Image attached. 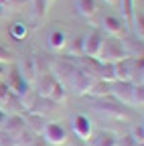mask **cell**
<instances>
[{
  "instance_id": "1",
  "label": "cell",
  "mask_w": 144,
  "mask_h": 146,
  "mask_svg": "<svg viewBox=\"0 0 144 146\" xmlns=\"http://www.w3.org/2000/svg\"><path fill=\"white\" fill-rule=\"evenodd\" d=\"M126 57H128V53H126V49L122 45V39H116V36H108V39H104L100 55H98L100 61L116 63V61H122Z\"/></svg>"
},
{
  "instance_id": "2",
  "label": "cell",
  "mask_w": 144,
  "mask_h": 146,
  "mask_svg": "<svg viewBox=\"0 0 144 146\" xmlns=\"http://www.w3.org/2000/svg\"><path fill=\"white\" fill-rule=\"evenodd\" d=\"M6 75H8V83H6V87L10 89V94L23 98V96H27L29 91H31V83L23 77V73H21L19 65H10V69L6 71Z\"/></svg>"
},
{
  "instance_id": "3",
  "label": "cell",
  "mask_w": 144,
  "mask_h": 146,
  "mask_svg": "<svg viewBox=\"0 0 144 146\" xmlns=\"http://www.w3.org/2000/svg\"><path fill=\"white\" fill-rule=\"evenodd\" d=\"M43 140L53 144V146H63L67 142V130H65V126L59 124V122H47L45 128H43V132H41Z\"/></svg>"
},
{
  "instance_id": "4",
  "label": "cell",
  "mask_w": 144,
  "mask_h": 146,
  "mask_svg": "<svg viewBox=\"0 0 144 146\" xmlns=\"http://www.w3.org/2000/svg\"><path fill=\"white\" fill-rule=\"evenodd\" d=\"M102 29L108 33V36H116V39H122V36L128 35V27H126L124 18L122 16H114V14L104 16Z\"/></svg>"
},
{
  "instance_id": "5",
  "label": "cell",
  "mask_w": 144,
  "mask_h": 146,
  "mask_svg": "<svg viewBox=\"0 0 144 146\" xmlns=\"http://www.w3.org/2000/svg\"><path fill=\"white\" fill-rule=\"evenodd\" d=\"M98 112L106 114V116H110V118H116V120H124V118H128V110H126V106H122L120 102H110L108 98H100L98 106H96Z\"/></svg>"
},
{
  "instance_id": "6",
  "label": "cell",
  "mask_w": 144,
  "mask_h": 146,
  "mask_svg": "<svg viewBox=\"0 0 144 146\" xmlns=\"http://www.w3.org/2000/svg\"><path fill=\"white\" fill-rule=\"evenodd\" d=\"M104 39L106 36L100 29H94L89 35H85L83 36V57H98Z\"/></svg>"
},
{
  "instance_id": "7",
  "label": "cell",
  "mask_w": 144,
  "mask_h": 146,
  "mask_svg": "<svg viewBox=\"0 0 144 146\" xmlns=\"http://www.w3.org/2000/svg\"><path fill=\"white\" fill-rule=\"evenodd\" d=\"M71 128H73V132L77 138H81L83 142L92 140V132H94V126L89 122V118L85 114H75L73 120H71Z\"/></svg>"
},
{
  "instance_id": "8",
  "label": "cell",
  "mask_w": 144,
  "mask_h": 146,
  "mask_svg": "<svg viewBox=\"0 0 144 146\" xmlns=\"http://www.w3.org/2000/svg\"><path fill=\"white\" fill-rule=\"evenodd\" d=\"M112 87V98L116 102H120L122 106H130V100H132V87L134 83L132 81H112L110 83Z\"/></svg>"
},
{
  "instance_id": "9",
  "label": "cell",
  "mask_w": 144,
  "mask_h": 146,
  "mask_svg": "<svg viewBox=\"0 0 144 146\" xmlns=\"http://www.w3.org/2000/svg\"><path fill=\"white\" fill-rule=\"evenodd\" d=\"M67 79H69V83H71V89H73L75 94H79V96H85V91H87L89 83L94 81L85 71H81V69H77V67L73 69V73H71Z\"/></svg>"
},
{
  "instance_id": "10",
  "label": "cell",
  "mask_w": 144,
  "mask_h": 146,
  "mask_svg": "<svg viewBox=\"0 0 144 146\" xmlns=\"http://www.w3.org/2000/svg\"><path fill=\"white\" fill-rule=\"evenodd\" d=\"M81 59V71H85L92 79H102V67L104 63L98 57H79Z\"/></svg>"
},
{
  "instance_id": "11",
  "label": "cell",
  "mask_w": 144,
  "mask_h": 146,
  "mask_svg": "<svg viewBox=\"0 0 144 146\" xmlns=\"http://www.w3.org/2000/svg\"><path fill=\"white\" fill-rule=\"evenodd\" d=\"M23 120H25V128H27V130H31L33 134H37V136H41L43 128H45V124H47L45 116L33 114V112H27V114H23Z\"/></svg>"
},
{
  "instance_id": "12",
  "label": "cell",
  "mask_w": 144,
  "mask_h": 146,
  "mask_svg": "<svg viewBox=\"0 0 144 146\" xmlns=\"http://www.w3.org/2000/svg\"><path fill=\"white\" fill-rule=\"evenodd\" d=\"M85 96H92V98H98V100L100 98H110L112 96V87H110V83L104 81V79H94L92 83H89Z\"/></svg>"
},
{
  "instance_id": "13",
  "label": "cell",
  "mask_w": 144,
  "mask_h": 146,
  "mask_svg": "<svg viewBox=\"0 0 144 146\" xmlns=\"http://www.w3.org/2000/svg\"><path fill=\"white\" fill-rule=\"evenodd\" d=\"M37 77H39V89H37V96H41V98H49L53 85L57 83L55 73H53V71H47V73H41V75H37Z\"/></svg>"
},
{
  "instance_id": "14",
  "label": "cell",
  "mask_w": 144,
  "mask_h": 146,
  "mask_svg": "<svg viewBox=\"0 0 144 146\" xmlns=\"http://www.w3.org/2000/svg\"><path fill=\"white\" fill-rule=\"evenodd\" d=\"M19 69H21L23 77H25L29 83H33L35 79H37V75H39V67H37V59H35V57H27Z\"/></svg>"
},
{
  "instance_id": "15",
  "label": "cell",
  "mask_w": 144,
  "mask_h": 146,
  "mask_svg": "<svg viewBox=\"0 0 144 146\" xmlns=\"http://www.w3.org/2000/svg\"><path fill=\"white\" fill-rule=\"evenodd\" d=\"M144 77V59L142 57H130V81L134 85L142 83Z\"/></svg>"
},
{
  "instance_id": "16",
  "label": "cell",
  "mask_w": 144,
  "mask_h": 146,
  "mask_svg": "<svg viewBox=\"0 0 144 146\" xmlns=\"http://www.w3.org/2000/svg\"><path fill=\"white\" fill-rule=\"evenodd\" d=\"M122 45L128 53V57H142V39H138V36H134V39L122 36Z\"/></svg>"
},
{
  "instance_id": "17",
  "label": "cell",
  "mask_w": 144,
  "mask_h": 146,
  "mask_svg": "<svg viewBox=\"0 0 144 146\" xmlns=\"http://www.w3.org/2000/svg\"><path fill=\"white\" fill-rule=\"evenodd\" d=\"M49 47H51V51H55V53L63 51V49L67 47V36H65V33L59 31V29L53 31V33L49 35Z\"/></svg>"
},
{
  "instance_id": "18",
  "label": "cell",
  "mask_w": 144,
  "mask_h": 146,
  "mask_svg": "<svg viewBox=\"0 0 144 146\" xmlns=\"http://www.w3.org/2000/svg\"><path fill=\"white\" fill-rule=\"evenodd\" d=\"M4 130H6L8 134H12V136H16L19 132H23V130H25V120H23V116H21V114H10L8 120H6Z\"/></svg>"
},
{
  "instance_id": "19",
  "label": "cell",
  "mask_w": 144,
  "mask_h": 146,
  "mask_svg": "<svg viewBox=\"0 0 144 146\" xmlns=\"http://www.w3.org/2000/svg\"><path fill=\"white\" fill-rule=\"evenodd\" d=\"M114 73L118 81H130V57L114 63Z\"/></svg>"
},
{
  "instance_id": "20",
  "label": "cell",
  "mask_w": 144,
  "mask_h": 146,
  "mask_svg": "<svg viewBox=\"0 0 144 146\" xmlns=\"http://www.w3.org/2000/svg\"><path fill=\"white\" fill-rule=\"evenodd\" d=\"M67 98H69V89H67V85H65L63 81L57 79V83L53 85L51 94H49V100H51V102H55V104H61V102H65Z\"/></svg>"
},
{
  "instance_id": "21",
  "label": "cell",
  "mask_w": 144,
  "mask_h": 146,
  "mask_svg": "<svg viewBox=\"0 0 144 146\" xmlns=\"http://www.w3.org/2000/svg\"><path fill=\"white\" fill-rule=\"evenodd\" d=\"M77 12L85 18H92L98 12V2L96 0H77Z\"/></svg>"
},
{
  "instance_id": "22",
  "label": "cell",
  "mask_w": 144,
  "mask_h": 146,
  "mask_svg": "<svg viewBox=\"0 0 144 146\" xmlns=\"http://www.w3.org/2000/svg\"><path fill=\"white\" fill-rule=\"evenodd\" d=\"M118 144V136L110 130H102L96 136V146H116Z\"/></svg>"
},
{
  "instance_id": "23",
  "label": "cell",
  "mask_w": 144,
  "mask_h": 146,
  "mask_svg": "<svg viewBox=\"0 0 144 146\" xmlns=\"http://www.w3.org/2000/svg\"><path fill=\"white\" fill-rule=\"evenodd\" d=\"M8 33H10V36L14 41H23V39H27V35H29V29H27V25L25 23H21V21H16V23H12L10 25V29H8Z\"/></svg>"
},
{
  "instance_id": "24",
  "label": "cell",
  "mask_w": 144,
  "mask_h": 146,
  "mask_svg": "<svg viewBox=\"0 0 144 146\" xmlns=\"http://www.w3.org/2000/svg\"><path fill=\"white\" fill-rule=\"evenodd\" d=\"M142 104H144V85L138 83V85L132 87V100H130V106H132V108H142Z\"/></svg>"
},
{
  "instance_id": "25",
  "label": "cell",
  "mask_w": 144,
  "mask_h": 146,
  "mask_svg": "<svg viewBox=\"0 0 144 146\" xmlns=\"http://www.w3.org/2000/svg\"><path fill=\"white\" fill-rule=\"evenodd\" d=\"M69 45V57L71 55H75V57H83V36H77V39H73Z\"/></svg>"
},
{
  "instance_id": "26",
  "label": "cell",
  "mask_w": 144,
  "mask_h": 146,
  "mask_svg": "<svg viewBox=\"0 0 144 146\" xmlns=\"http://www.w3.org/2000/svg\"><path fill=\"white\" fill-rule=\"evenodd\" d=\"M102 63H104V67H102V79H104V81H108V83L116 81V73H114V63H106V61H102Z\"/></svg>"
},
{
  "instance_id": "27",
  "label": "cell",
  "mask_w": 144,
  "mask_h": 146,
  "mask_svg": "<svg viewBox=\"0 0 144 146\" xmlns=\"http://www.w3.org/2000/svg\"><path fill=\"white\" fill-rule=\"evenodd\" d=\"M33 12L37 18H43L47 14V2L45 0H33Z\"/></svg>"
},
{
  "instance_id": "28",
  "label": "cell",
  "mask_w": 144,
  "mask_h": 146,
  "mask_svg": "<svg viewBox=\"0 0 144 146\" xmlns=\"http://www.w3.org/2000/svg\"><path fill=\"white\" fill-rule=\"evenodd\" d=\"M0 146H16L14 136H12V134H8L6 130H0Z\"/></svg>"
},
{
  "instance_id": "29",
  "label": "cell",
  "mask_w": 144,
  "mask_h": 146,
  "mask_svg": "<svg viewBox=\"0 0 144 146\" xmlns=\"http://www.w3.org/2000/svg\"><path fill=\"white\" fill-rule=\"evenodd\" d=\"M8 98H10V89L6 87V83L0 81V108H2V110H4V106H6Z\"/></svg>"
},
{
  "instance_id": "30",
  "label": "cell",
  "mask_w": 144,
  "mask_h": 146,
  "mask_svg": "<svg viewBox=\"0 0 144 146\" xmlns=\"http://www.w3.org/2000/svg\"><path fill=\"white\" fill-rule=\"evenodd\" d=\"M138 144H142L144 142V128H142V124H138V126H134L132 128V134H130Z\"/></svg>"
},
{
  "instance_id": "31",
  "label": "cell",
  "mask_w": 144,
  "mask_h": 146,
  "mask_svg": "<svg viewBox=\"0 0 144 146\" xmlns=\"http://www.w3.org/2000/svg\"><path fill=\"white\" fill-rule=\"evenodd\" d=\"M0 63H12V53L4 47V45H0Z\"/></svg>"
},
{
  "instance_id": "32",
  "label": "cell",
  "mask_w": 144,
  "mask_h": 146,
  "mask_svg": "<svg viewBox=\"0 0 144 146\" xmlns=\"http://www.w3.org/2000/svg\"><path fill=\"white\" fill-rule=\"evenodd\" d=\"M116 146H142V144H138L132 136H124V138H118V144Z\"/></svg>"
},
{
  "instance_id": "33",
  "label": "cell",
  "mask_w": 144,
  "mask_h": 146,
  "mask_svg": "<svg viewBox=\"0 0 144 146\" xmlns=\"http://www.w3.org/2000/svg\"><path fill=\"white\" fill-rule=\"evenodd\" d=\"M8 112H6V110H2V108H0V130H4V126H6V120H8Z\"/></svg>"
},
{
  "instance_id": "34",
  "label": "cell",
  "mask_w": 144,
  "mask_h": 146,
  "mask_svg": "<svg viewBox=\"0 0 144 146\" xmlns=\"http://www.w3.org/2000/svg\"><path fill=\"white\" fill-rule=\"evenodd\" d=\"M6 71H8V63H0V77L6 75Z\"/></svg>"
},
{
  "instance_id": "35",
  "label": "cell",
  "mask_w": 144,
  "mask_h": 146,
  "mask_svg": "<svg viewBox=\"0 0 144 146\" xmlns=\"http://www.w3.org/2000/svg\"><path fill=\"white\" fill-rule=\"evenodd\" d=\"M104 2H108L110 6H118V4H120V0H104Z\"/></svg>"
},
{
  "instance_id": "36",
  "label": "cell",
  "mask_w": 144,
  "mask_h": 146,
  "mask_svg": "<svg viewBox=\"0 0 144 146\" xmlns=\"http://www.w3.org/2000/svg\"><path fill=\"white\" fill-rule=\"evenodd\" d=\"M6 14V6H2V4H0V18H2Z\"/></svg>"
},
{
  "instance_id": "37",
  "label": "cell",
  "mask_w": 144,
  "mask_h": 146,
  "mask_svg": "<svg viewBox=\"0 0 144 146\" xmlns=\"http://www.w3.org/2000/svg\"><path fill=\"white\" fill-rule=\"evenodd\" d=\"M45 2H47V4H49V2H53V0H45Z\"/></svg>"
}]
</instances>
